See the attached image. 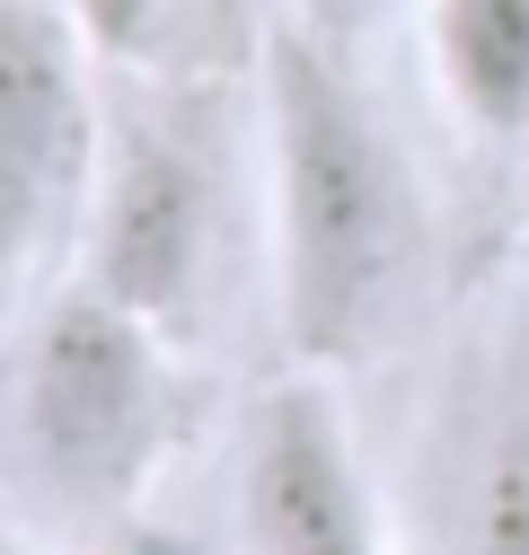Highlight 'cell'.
I'll return each instance as SVG.
<instances>
[{
    "mask_svg": "<svg viewBox=\"0 0 529 555\" xmlns=\"http://www.w3.org/2000/svg\"><path fill=\"white\" fill-rule=\"evenodd\" d=\"M264 132V273L300 371H345L397 335L424 283V185L388 115L309 18L264 27L256 53Z\"/></svg>",
    "mask_w": 529,
    "mask_h": 555,
    "instance_id": "obj_1",
    "label": "cell"
},
{
    "mask_svg": "<svg viewBox=\"0 0 529 555\" xmlns=\"http://www.w3.org/2000/svg\"><path fill=\"white\" fill-rule=\"evenodd\" d=\"M177 433L168 326L124 309L98 283L44 292L27 353H18V450L62 512L124 520L151 494Z\"/></svg>",
    "mask_w": 529,
    "mask_h": 555,
    "instance_id": "obj_2",
    "label": "cell"
},
{
    "mask_svg": "<svg viewBox=\"0 0 529 555\" xmlns=\"http://www.w3.org/2000/svg\"><path fill=\"white\" fill-rule=\"evenodd\" d=\"M379 485L397 555H529V318L441 362Z\"/></svg>",
    "mask_w": 529,
    "mask_h": 555,
    "instance_id": "obj_3",
    "label": "cell"
},
{
    "mask_svg": "<svg viewBox=\"0 0 529 555\" xmlns=\"http://www.w3.org/2000/svg\"><path fill=\"white\" fill-rule=\"evenodd\" d=\"M98 159L106 98L89 36L72 10L0 0V309L44 292L53 264H80Z\"/></svg>",
    "mask_w": 529,
    "mask_h": 555,
    "instance_id": "obj_4",
    "label": "cell"
},
{
    "mask_svg": "<svg viewBox=\"0 0 529 555\" xmlns=\"http://www.w3.org/2000/svg\"><path fill=\"white\" fill-rule=\"evenodd\" d=\"M221 264V142L194 106L106 115V159L80 230V283L115 292L151 326H185Z\"/></svg>",
    "mask_w": 529,
    "mask_h": 555,
    "instance_id": "obj_5",
    "label": "cell"
},
{
    "mask_svg": "<svg viewBox=\"0 0 529 555\" xmlns=\"http://www.w3.org/2000/svg\"><path fill=\"white\" fill-rule=\"evenodd\" d=\"M238 555H397L388 485L318 371L264 388L238 433Z\"/></svg>",
    "mask_w": 529,
    "mask_h": 555,
    "instance_id": "obj_6",
    "label": "cell"
},
{
    "mask_svg": "<svg viewBox=\"0 0 529 555\" xmlns=\"http://www.w3.org/2000/svg\"><path fill=\"white\" fill-rule=\"evenodd\" d=\"M424 53L468 142L529 151V0H424Z\"/></svg>",
    "mask_w": 529,
    "mask_h": 555,
    "instance_id": "obj_7",
    "label": "cell"
},
{
    "mask_svg": "<svg viewBox=\"0 0 529 555\" xmlns=\"http://www.w3.org/2000/svg\"><path fill=\"white\" fill-rule=\"evenodd\" d=\"M62 10H72V27L89 36L98 62H132V53H151L168 0H62Z\"/></svg>",
    "mask_w": 529,
    "mask_h": 555,
    "instance_id": "obj_8",
    "label": "cell"
},
{
    "mask_svg": "<svg viewBox=\"0 0 529 555\" xmlns=\"http://www.w3.org/2000/svg\"><path fill=\"white\" fill-rule=\"evenodd\" d=\"M388 10H407V0H300V18H309L318 36H336V44H353V36L379 27Z\"/></svg>",
    "mask_w": 529,
    "mask_h": 555,
    "instance_id": "obj_9",
    "label": "cell"
},
{
    "mask_svg": "<svg viewBox=\"0 0 529 555\" xmlns=\"http://www.w3.org/2000/svg\"><path fill=\"white\" fill-rule=\"evenodd\" d=\"M0 555H18V546H0Z\"/></svg>",
    "mask_w": 529,
    "mask_h": 555,
    "instance_id": "obj_10",
    "label": "cell"
}]
</instances>
